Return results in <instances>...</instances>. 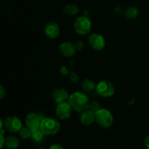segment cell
<instances>
[{
	"label": "cell",
	"mask_w": 149,
	"mask_h": 149,
	"mask_svg": "<svg viewBox=\"0 0 149 149\" xmlns=\"http://www.w3.org/2000/svg\"><path fill=\"white\" fill-rule=\"evenodd\" d=\"M73 110L77 112H82L89 109L90 100L86 94L81 92H74L69 95L68 100Z\"/></svg>",
	"instance_id": "6da1fadb"
},
{
	"label": "cell",
	"mask_w": 149,
	"mask_h": 149,
	"mask_svg": "<svg viewBox=\"0 0 149 149\" xmlns=\"http://www.w3.org/2000/svg\"><path fill=\"white\" fill-rule=\"evenodd\" d=\"M40 129L45 135H54L60 131L61 125L53 118H44L41 122Z\"/></svg>",
	"instance_id": "7a4b0ae2"
},
{
	"label": "cell",
	"mask_w": 149,
	"mask_h": 149,
	"mask_svg": "<svg viewBox=\"0 0 149 149\" xmlns=\"http://www.w3.org/2000/svg\"><path fill=\"white\" fill-rule=\"evenodd\" d=\"M95 122L99 126L106 129L111 127L113 122V117L112 113L108 109L100 108L95 113Z\"/></svg>",
	"instance_id": "3957f363"
},
{
	"label": "cell",
	"mask_w": 149,
	"mask_h": 149,
	"mask_svg": "<svg viewBox=\"0 0 149 149\" xmlns=\"http://www.w3.org/2000/svg\"><path fill=\"white\" fill-rule=\"evenodd\" d=\"M74 30L79 35H87L91 31V20L85 16L79 17L74 22Z\"/></svg>",
	"instance_id": "277c9868"
},
{
	"label": "cell",
	"mask_w": 149,
	"mask_h": 149,
	"mask_svg": "<svg viewBox=\"0 0 149 149\" xmlns=\"http://www.w3.org/2000/svg\"><path fill=\"white\" fill-rule=\"evenodd\" d=\"M96 92L100 96L103 97H111L115 93V87L111 81L103 80L96 85Z\"/></svg>",
	"instance_id": "5b68a950"
},
{
	"label": "cell",
	"mask_w": 149,
	"mask_h": 149,
	"mask_svg": "<svg viewBox=\"0 0 149 149\" xmlns=\"http://www.w3.org/2000/svg\"><path fill=\"white\" fill-rule=\"evenodd\" d=\"M4 126L10 132L16 133L23 127V124L17 116H9L4 120Z\"/></svg>",
	"instance_id": "8992f818"
},
{
	"label": "cell",
	"mask_w": 149,
	"mask_h": 149,
	"mask_svg": "<svg viewBox=\"0 0 149 149\" xmlns=\"http://www.w3.org/2000/svg\"><path fill=\"white\" fill-rule=\"evenodd\" d=\"M88 44L93 49L100 51L106 46V41L102 35L97 33H93L89 36Z\"/></svg>",
	"instance_id": "52a82bcc"
},
{
	"label": "cell",
	"mask_w": 149,
	"mask_h": 149,
	"mask_svg": "<svg viewBox=\"0 0 149 149\" xmlns=\"http://www.w3.org/2000/svg\"><path fill=\"white\" fill-rule=\"evenodd\" d=\"M73 109L68 101L63 102L57 105L56 115L60 119H67L71 116Z\"/></svg>",
	"instance_id": "ba28073f"
},
{
	"label": "cell",
	"mask_w": 149,
	"mask_h": 149,
	"mask_svg": "<svg viewBox=\"0 0 149 149\" xmlns=\"http://www.w3.org/2000/svg\"><path fill=\"white\" fill-rule=\"evenodd\" d=\"M45 33L49 39H55L60 34V27L55 22H49L45 28Z\"/></svg>",
	"instance_id": "9c48e42d"
},
{
	"label": "cell",
	"mask_w": 149,
	"mask_h": 149,
	"mask_svg": "<svg viewBox=\"0 0 149 149\" xmlns=\"http://www.w3.org/2000/svg\"><path fill=\"white\" fill-rule=\"evenodd\" d=\"M41 122L42 119L39 117V115L34 113H29L26 116V127L30 128L31 130L37 129L40 128Z\"/></svg>",
	"instance_id": "30bf717a"
},
{
	"label": "cell",
	"mask_w": 149,
	"mask_h": 149,
	"mask_svg": "<svg viewBox=\"0 0 149 149\" xmlns=\"http://www.w3.org/2000/svg\"><path fill=\"white\" fill-rule=\"evenodd\" d=\"M79 119L80 122H81V123L82 125H86V126L92 125L94 122V121H95V112L89 109H87V110L81 112Z\"/></svg>",
	"instance_id": "8fae6325"
},
{
	"label": "cell",
	"mask_w": 149,
	"mask_h": 149,
	"mask_svg": "<svg viewBox=\"0 0 149 149\" xmlns=\"http://www.w3.org/2000/svg\"><path fill=\"white\" fill-rule=\"evenodd\" d=\"M52 97L57 103H61L63 102L68 101L69 95L68 92L63 88H56L52 92Z\"/></svg>",
	"instance_id": "7c38bea8"
},
{
	"label": "cell",
	"mask_w": 149,
	"mask_h": 149,
	"mask_svg": "<svg viewBox=\"0 0 149 149\" xmlns=\"http://www.w3.org/2000/svg\"><path fill=\"white\" fill-rule=\"evenodd\" d=\"M59 49L63 55L65 57H71L76 53V47L69 42H64L61 44Z\"/></svg>",
	"instance_id": "4fadbf2b"
},
{
	"label": "cell",
	"mask_w": 149,
	"mask_h": 149,
	"mask_svg": "<svg viewBox=\"0 0 149 149\" xmlns=\"http://www.w3.org/2000/svg\"><path fill=\"white\" fill-rule=\"evenodd\" d=\"M20 145L18 138L13 135H10L5 139V146L8 149H16Z\"/></svg>",
	"instance_id": "5bb4252c"
},
{
	"label": "cell",
	"mask_w": 149,
	"mask_h": 149,
	"mask_svg": "<svg viewBox=\"0 0 149 149\" xmlns=\"http://www.w3.org/2000/svg\"><path fill=\"white\" fill-rule=\"evenodd\" d=\"M31 138L32 141L36 143H40L43 141L44 138H45V134L42 132V130L40 128H37V129L31 130Z\"/></svg>",
	"instance_id": "9a60e30c"
},
{
	"label": "cell",
	"mask_w": 149,
	"mask_h": 149,
	"mask_svg": "<svg viewBox=\"0 0 149 149\" xmlns=\"http://www.w3.org/2000/svg\"><path fill=\"white\" fill-rule=\"evenodd\" d=\"M81 85L83 90L87 93H90L95 89H96V85L95 82L90 79H85L83 80L81 83Z\"/></svg>",
	"instance_id": "2e32d148"
},
{
	"label": "cell",
	"mask_w": 149,
	"mask_h": 149,
	"mask_svg": "<svg viewBox=\"0 0 149 149\" xmlns=\"http://www.w3.org/2000/svg\"><path fill=\"white\" fill-rule=\"evenodd\" d=\"M63 13L68 16H73L78 14L79 8L74 4H67L64 7Z\"/></svg>",
	"instance_id": "e0dca14e"
},
{
	"label": "cell",
	"mask_w": 149,
	"mask_h": 149,
	"mask_svg": "<svg viewBox=\"0 0 149 149\" xmlns=\"http://www.w3.org/2000/svg\"><path fill=\"white\" fill-rule=\"evenodd\" d=\"M32 131L30 128L28 127H23L20 131H19V135L20 138L23 140H27L31 138Z\"/></svg>",
	"instance_id": "ac0fdd59"
},
{
	"label": "cell",
	"mask_w": 149,
	"mask_h": 149,
	"mask_svg": "<svg viewBox=\"0 0 149 149\" xmlns=\"http://www.w3.org/2000/svg\"><path fill=\"white\" fill-rule=\"evenodd\" d=\"M138 9L135 7H131L125 11V16L128 19H134L138 16Z\"/></svg>",
	"instance_id": "d6986e66"
},
{
	"label": "cell",
	"mask_w": 149,
	"mask_h": 149,
	"mask_svg": "<svg viewBox=\"0 0 149 149\" xmlns=\"http://www.w3.org/2000/svg\"><path fill=\"white\" fill-rule=\"evenodd\" d=\"M100 109V105H99V103H97V101H92L91 103H90V105H89V109H90V110H92L93 111H94L95 113Z\"/></svg>",
	"instance_id": "ffe728a7"
},
{
	"label": "cell",
	"mask_w": 149,
	"mask_h": 149,
	"mask_svg": "<svg viewBox=\"0 0 149 149\" xmlns=\"http://www.w3.org/2000/svg\"><path fill=\"white\" fill-rule=\"evenodd\" d=\"M4 130L1 129V148H2L4 147V146L5 145V139H4Z\"/></svg>",
	"instance_id": "44dd1931"
},
{
	"label": "cell",
	"mask_w": 149,
	"mask_h": 149,
	"mask_svg": "<svg viewBox=\"0 0 149 149\" xmlns=\"http://www.w3.org/2000/svg\"><path fill=\"white\" fill-rule=\"evenodd\" d=\"M6 95V90L4 89V87L2 85H1L0 87V98L3 99L4 96Z\"/></svg>",
	"instance_id": "7402d4cb"
},
{
	"label": "cell",
	"mask_w": 149,
	"mask_h": 149,
	"mask_svg": "<svg viewBox=\"0 0 149 149\" xmlns=\"http://www.w3.org/2000/svg\"><path fill=\"white\" fill-rule=\"evenodd\" d=\"M70 79H71V80L73 82H77L78 81V77L75 74H74V73H71V74L70 75Z\"/></svg>",
	"instance_id": "603a6c76"
},
{
	"label": "cell",
	"mask_w": 149,
	"mask_h": 149,
	"mask_svg": "<svg viewBox=\"0 0 149 149\" xmlns=\"http://www.w3.org/2000/svg\"><path fill=\"white\" fill-rule=\"evenodd\" d=\"M49 149H63V147L60 144H53L49 147Z\"/></svg>",
	"instance_id": "cb8c5ba5"
},
{
	"label": "cell",
	"mask_w": 149,
	"mask_h": 149,
	"mask_svg": "<svg viewBox=\"0 0 149 149\" xmlns=\"http://www.w3.org/2000/svg\"><path fill=\"white\" fill-rule=\"evenodd\" d=\"M145 146L146 147L147 149H149V135L145 139Z\"/></svg>",
	"instance_id": "d4e9b609"
},
{
	"label": "cell",
	"mask_w": 149,
	"mask_h": 149,
	"mask_svg": "<svg viewBox=\"0 0 149 149\" xmlns=\"http://www.w3.org/2000/svg\"><path fill=\"white\" fill-rule=\"evenodd\" d=\"M0 123H1V129H3V121H2V119H1V120H0Z\"/></svg>",
	"instance_id": "484cf974"
},
{
	"label": "cell",
	"mask_w": 149,
	"mask_h": 149,
	"mask_svg": "<svg viewBox=\"0 0 149 149\" xmlns=\"http://www.w3.org/2000/svg\"><path fill=\"white\" fill-rule=\"evenodd\" d=\"M39 149H45L44 148H39Z\"/></svg>",
	"instance_id": "4316f807"
}]
</instances>
